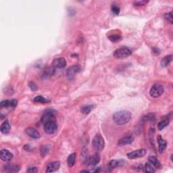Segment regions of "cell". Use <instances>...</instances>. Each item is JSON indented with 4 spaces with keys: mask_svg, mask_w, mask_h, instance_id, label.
<instances>
[{
    "mask_svg": "<svg viewBox=\"0 0 173 173\" xmlns=\"http://www.w3.org/2000/svg\"><path fill=\"white\" fill-rule=\"evenodd\" d=\"M155 118L154 114H148L143 118V120L144 121H153V120H155Z\"/></svg>",
    "mask_w": 173,
    "mask_h": 173,
    "instance_id": "29",
    "label": "cell"
},
{
    "mask_svg": "<svg viewBox=\"0 0 173 173\" xmlns=\"http://www.w3.org/2000/svg\"><path fill=\"white\" fill-rule=\"evenodd\" d=\"M54 73H55V69L53 66L47 67L44 69L43 72L42 78L44 79H49V78L52 77L54 75Z\"/></svg>",
    "mask_w": 173,
    "mask_h": 173,
    "instance_id": "14",
    "label": "cell"
},
{
    "mask_svg": "<svg viewBox=\"0 0 173 173\" xmlns=\"http://www.w3.org/2000/svg\"><path fill=\"white\" fill-rule=\"evenodd\" d=\"M93 107H94L93 105H87V106H83L81 110V112L84 114H89L93 110Z\"/></svg>",
    "mask_w": 173,
    "mask_h": 173,
    "instance_id": "25",
    "label": "cell"
},
{
    "mask_svg": "<svg viewBox=\"0 0 173 173\" xmlns=\"http://www.w3.org/2000/svg\"><path fill=\"white\" fill-rule=\"evenodd\" d=\"M118 165H119V162L118 160H113L110 161L108 164V170H112V169L115 168L116 167H117Z\"/></svg>",
    "mask_w": 173,
    "mask_h": 173,
    "instance_id": "26",
    "label": "cell"
},
{
    "mask_svg": "<svg viewBox=\"0 0 173 173\" xmlns=\"http://www.w3.org/2000/svg\"><path fill=\"white\" fill-rule=\"evenodd\" d=\"M133 140L134 138L132 136H127V137H124L122 138L121 139H120L118 142V145L119 146H124V145L131 144L133 143Z\"/></svg>",
    "mask_w": 173,
    "mask_h": 173,
    "instance_id": "16",
    "label": "cell"
},
{
    "mask_svg": "<svg viewBox=\"0 0 173 173\" xmlns=\"http://www.w3.org/2000/svg\"><path fill=\"white\" fill-rule=\"evenodd\" d=\"M56 110H52V109L47 110L44 112L43 114V116L41 118V122L44 124L45 122L47 121L54 120L56 117Z\"/></svg>",
    "mask_w": 173,
    "mask_h": 173,
    "instance_id": "7",
    "label": "cell"
},
{
    "mask_svg": "<svg viewBox=\"0 0 173 173\" xmlns=\"http://www.w3.org/2000/svg\"><path fill=\"white\" fill-rule=\"evenodd\" d=\"M50 149H51V147L49 145H44L41 146L40 149V153H41V155L42 157H45V155L47 154L48 153L50 152Z\"/></svg>",
    "mask_w": 173,
    "mask_h": 173,
    "instance_id": "22",
    "label": "cell"
},
{
    "mask_svg": "<svg viewBox=\"0 0 173 173\" xmlns=\"http://www.w3.org/2000/svg\"><path fill=\"white\" fill-rule=\"evenodd\" d=\"M76 156H77V155H76L75 153H72L71 154H70L69 155V157H68L67 164H68V166H69L70 168L73 167L74 166V164H75Z\"/></svg>",
    "mask_w": 173,
    "mask_h": 173,
    "instance_id": "21",
    "label": "cell"
},
{
    "mask_svg": "<svg viewBox=\"0 0 173 173\" xmlns=\"http://www.w3.org/2000/svg\"><path fill=\"white\" fill-rule=\"evenodd\" d=\"M24 148L25 150H26V151H31V149H32V148H31L30 145H24Z\"/></svg>",
    "mask_w": 173,
    "mask_h": 173,
    "instance_id": "37",
    "label": "cell"
},
{
    "mask_svg": "<svg viewBox=\"0 0 173 173\" xmlns=\"http://www.w3.org/2000/svg\"><path fill=\"white\" fill-rule=\"evenodd\" d=\"M89 172V171H88V170H82L81 171V172Z\"/></svg>",
    "mask_w": 173,
    "mask_h": 173,
    "instance_id": "38",
    "label": "cell"
},
{
    "mask_svg": "<svg viewBox=\"0 0 173 173\" xmlns=\"http://www.w3.org/2000/svg\"><path fill=\"white\" fill-rule=\"evenodd\" d=\"M0 157H1V160L4 161V162H9V161H10L13 158L14 155L9 150L3 149L1 150V152H0Z\"/></svg>",
    "mask_w": 173,
    "mask_h": 173,
    "instance_id": "11",
    "label": "cell"
},
{
    "mask_svg": "<svg viewBox=\"0 0 173 173\" xmlns=\"http://www.w3.org/2000/svg\"><path fill=\"white\" fill-rule=\"evenodd\" d=\"M132 114L127 110H121L114 114L112 118L114 122L118 125H123L129 122L131 120Z\"/></svg>",
    "mask_w": 173,
    "mask_h": 173,
    "instance_id": "1",
    "label": "cell"
},
{
    "mask_svg": "<svg viewBox=\"0 0 173 173\" xmlns=\"http://www.w3.org/2000/svg\"><path fill=\"white\" fill-rule=\"evenodd\" d=\"M25 132L28 135L29 137L31 138H33V139H39L41 135L40 133L37 131L33 127H28L25 130Z\"/></svg>",
    "mask_w": 173,
    "mask_h": 173,
    "instance_id": "13",
    "label": "cell"
},
{
    "mask_svg": "<svg viewBox=\"0 0 173 173\" xmlns=\"http://www.w3.org/2000/svg\"><path fill=\"white\" fill-rule=\"evenodd\" d=\"M164 87L159 83H156L151 87L150 91H149V94L152 98H157L162 96V93H164Z\"/></svg>",
    "mask_w": 173,
    "mask_h": 173,
    "instance_id": "4",
    "label": "cell"
},
{
    "mask_svg": "<svg viewBox=\"0 0 173 173\" xmlns=\"http://www.w3.org/2000/svg\"><path fill=\"white\" fill-rule=\"evenodd\" d=\"M165 18L168 22H170V24H172V12H170L167 13L165 14Z\"/></svg>",
    "mask_w": 173,
    "mask_h": 173,
    "instance_id": "32",
    "label": "cell"
},
{
    "mask_svg": "<svg viewBox=\"0 0 173 173\" xmlns=\"http://www.w3.org/2000/svg\"><path fill=\"white\" fill-rule=\"evenodd\" d=\"M44 131L47 134H53L58 129V125L54 120L47 121L43 124Z\"/></svg>",
    "mask_w": 173,
    "mask_h": 173,
    "instance_id": "5",
    "label": "cell"
},
{
    "mask_svg": "<svg viewBox=\"0 0 173 173\" xmlns=\"http://www.w3.org/2000/svg\"><path fill=\"white\" fill-rule=\"evenodd\" d=\"M0 105L3 108H10V100H3Z\"/></svg>",
    "mask_w": 173,
    "mask_h": 173,
    "instance_id": "31",
    "label": "cell"
},
{
    "mask_svg": "<svg viewBox=\"0 0 173 173\" xmlns=\"http://www.w3.org/2000/svg\"><path fill=\"white\" fill-rule=\"evenodd\" d=\"M38 169L37 168V167H31V168H29L28 170H26L27 172L29 173H36L38 172Z\"/></svg>",
    "mask_w": 173,
    "mask_h": 173,
    "instance_id": "34",
    "label": "cell"
},
{
    "mask_svg": "<svg viewBox=\"0 0 173 173\" xmlns=\"http://www.w3.org/2000/svg\"><path fill=\"white\" fill-rule=\"evenodd\" d=\"M34 102L40 104H48L50 102V100L41 96H38L34 98Z\"/></svg>",
    "mask_w": 173,
    "mask_h": 173,
    "instance_id": "24",
    "label": "cell"
},
{
    "mask_svg": "<svg viewBox=\"0 0 173 173\" xmlns=\"http://www.w3.org/2000/svg\"><path fill=\"white\" fill-rule=\"evenodd\" d=\"M157 140H158V150L160 151V153H162L166 148L167 143L163 138L161 137L160 135H158L157 137Z\"/></svg>",
    "mask_w": 173,
    "mask_h": 173,
    "instance_id": "17",
    "label": "cell"
},
{
    "mask_svg": "<svg viewBox=\"0 0 173 173\" xmlns=\"http://www.w3.org/2000/svg\"><path fill=\"white\" fill-rule=\"evenodd\" d=\"M132 54V50L128 47H121L114 52V56L118 59H122L130 56Z\"/></svg>",
    "mask_w": 173,
    "mask_h": 173,
    "instance_id": "2",
    "label": "cell"
},
{
    "mask_svg": "<svg viewBox=\"0 0 173 173\" xmlns=\"http://www.w3.org/2000/svg\"><path fill=\"white\" fill-rule=\"evenodd\" d=\"M146 153H147V151L145 150V149H137V150L132 151L131 153H129L127 154V157L128 158L133 160V159L142 158V157H143L145 154H146Z\"/></svg>",
    "mask_w": 173,
    "mask_h": 173,
    "instance_id": "8",
    "label": "cell"
},
{
    "mask_svg": "<svg viewBox=\"0 0 173 173\" xmlns=\"http://www.w3.org/2000/svg\"><path fill=\"white\" fill-rule=\"evenodd\" d=\"M101 158L100 153H96L94 155H93L92 156H89V158L87 162V164L90 166H96L100 162Z\"/></svg>",
    "mask_w": 173,
    "mask_h": 173,
    "instance_id": "12",
    "label": "cell"
},
{
    "mask_svg": "<svg viewBox=\"0 0 173 173\" xmlns=\"http://www.w3.org/2000/svg\"><path fill=\"white\" fill-rule=\"evenodd\" d=\"M28 87H30V89H31V90L33 91H35L38 89V87H37V85L34 82H33V81L29 82Z\"/></svg>",
    "mask_w": 173,
    "mask_h": 173,
    "instance_id": "33",
    "label": "cell"
},
{
    "mask_svg": "<svg viewBox=\"0 0 173 173\" xmlns=\"http://www.w3.org/2000/svg\"><path fill=\"white\" fill-rule=\"evenodd\" d=\"M148 161L151 164H152L155 168L161 169L162 168V165H161L160 161L155 156H150L149 157Z\"/></svg>",
    "mask_w": 173,
    "mask_h": 173,
    "instance_id": "18",
    "label": "cell"
},
{
    "mask_svg": "<svg viewBox=\"0 0 173 173\" xmlns=\"http://www.w3.org/2000/svg\"><path fill=\"white\" fill-rule=\"evenodd\" d=\"M0 130H1V133L3 134L9 133V130H10V124H9L8 120H5L3 122L1 125V127H0Z\"/></svg>",
    "mask_w": 173,
    "mask_h": 173,
    "instance_id": "19",
    "label": "cell"
},
{
    "mask_svg": "<svg viewBox=\"0 0 173 173\" xmlns=\"http://www.w3.org/2000/svg\"><path fill=\"white\" fill-rule=\"evenodd\" d=\"M152 50H153V54H154L155 55H159V54L160 53V50H159V49H158V48L153 47V49H152Z\"/></svg>",
    "mask_w": 173,
    "mask_h": 173,
    "instance_id": "36",
    "label": "cell"
},
{
    "mask_svg": "<svg viewBox=\"0 0 173 173\" xmlns=\"http://www.w3.org/2000/svg\"><path fill=\"white\" fill-rule=\"evenodd\" d=\"M52 65L54 69H63L66 66V61L64 58H56L52 62Z\"/></svg>",
    "mask_w": 173,
    "mask_h": 173,
    "instance_id": "9",
    "label": "cell"
},
{
    "mask_svg": "<svg viewBox=\"0 0 173 173\" xmlns=\"http://www.w3.org/2000/svg\"><path fill=\"white\" fill-rule=\"evenodd\" d=\"M147 2L146 1H136L134 3V5H137V6H141V5H143Z\"/></svg>",
    "mask_w": 173,
    "mask_h": 173,
    "instance_id": "35",
    "label": "cell"
},
{
    "mask_svg": "<svg viewBox=\"0 0 173 173\" xmlns=\"http://www.w3.org/2000/svg\"><path fill=\"white\" fill-rule=\"evenodd\" d=\"M60 167V162H52L47 165L46 169V172H53L58 170Z\"/></svg>",
    "mask_w": 173,
    "mask_h": 173,
    "instance_id": "15",
    "label": "cell"
},
{
    "mask_svg": "<svg viewBox=\"0 0 173 173\" xmlns=\"http://www.w3.org/2000/svg\"><path fill=\"white\" fill-rule=\"evenodd\" d=\"M20 170V166L14 164H7L3 168V172H18Z\"/></svg>",
    "mask_w": 173,
    "mask_h": 173,
    "instance_id": "10",
    "label": "cell"
},
{
    "mask_svg": "<svg viewBox=\"0 0 173 173\" xmlns=\"http://www.w3.org/2000/svg\"><path fill=\"white\" fill-rule=\"evenodd\" d=\"M81 71V66L79 64L73 65L72 66L69 67L66 71V77L68 78V79L70 81L73 80L76 74L80 73Z\"/></svg>",
    "mask_w": 173,
    "mask_h": 173,
    "instance_id": "6",
    "label": "cell"
},
{
    "mask_svg": "<svg viewBox=\"0 0 173 173\" xmlns=\"http://www.w3.org/2000/svg\"><path fill=\"white\" fill-rule=\"evenodd\" d=\"M111 10L112 12V13H113L114 15L117 16L119 14V13H120V7H118L117 5H112V7H111Z\"/></svg>",
    "mask_w": 173,
    "mask_h": 173,
    "instance_id": "30",
    "label": "cell"
},
{
    "mask_svg": "<svg viewBox=\"0 0 173 173\" xmlns=\"http://www.w3.org/2000/svg\"><path fill=\"white\" fill-rule=\"evenodd\" d=\"M145 170L146 172L148 173H152V172H155V170L153 168L151 164L149 162H147L145 164Z\"/></svg>",
    "mask_w": 173,
    "mask_h": 173,
    "instance_id": "28",
    "label": "cell"
},
{
    "mask_svg": "<svg viewBox=\"0 0 173 173\" xmlns=\"http://www.w3.org/2000/svg\"><path fill=\"white\" fill-rule=\"evenodd\" d=\"M108 39L111 41L112 42L115 43L121 39L122 37L118 34H113V35H109Z\"/></svg>",
    "mask_w": 173,
    "mask_h": 173,
    "instance_id": "27",
    "label": "cell"
},
{
    "mask_svg": "<svg viewBox=\"0 0 173 173\" xmlns=\"http://www.w3.org/2000/svg\"><path fill=\"white\" fill-rule=\"evenodd\" d=\"M169 122H170V120H169L168 118H165V119L162 120L158 124V129L159 131H162L168 125Z\"/></svg>",
    "mask_w": 173,
    "mask_h": 173,
    "instance_id": "23",
    "label": "cell"
},
{
    "mask_svg": "<svg viewBox=\"0 0 173 173\" xmlns=\"http://www.w3.org/2000/svg\"><path fill=\"white\" fill-rule=\"evenodd\" d=\"M172 56L169 55L165 56L164 58H162V60L160 62V64L162 67H166L170 64V63L172 62Z\"/></svg>",
    "mask_w": 173,
    "mask_h": 173,
    "instance_id": "20",
    "label": "cell"
},
{
    "mask_svg": "<svg viewBox=\"0 0 173 173\" xmlns=\"http://www.w3.org/2000/svg\"><path fill=\"white\" fill-rule=\"evenodd\" d=\"M92 146L95 150L97 151H102L104 148L105 141L102 135H100V134H97L93 137L92 141Z\"/></svg>",
    "mask_w": 173,
    "mask_h": 173,
    "instance_id": "3",
    "label": "cell"
}]
</instances>
